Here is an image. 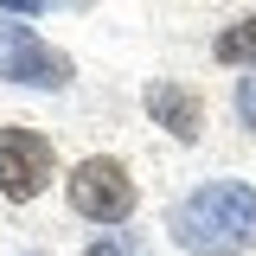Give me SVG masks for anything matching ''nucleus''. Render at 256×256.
I'll list each match as a JSON object with an SVG mask.
<instances>
[{
	"label": "nucleus",
	"mask_w": 256,
	"mask_h": 256,
	"mask_svg": "<svg viewBox=\"0 0 256 256\" xmlns=\"http://www.w3.org/2000/svg\"><path fill=\"white\" fill-rule=\"evenodd\" d=\"M237 122L256 134V70H244V77H237Z\"/></svg>",
	"instance_id": "obj_7"
},
{
	"label": "nucleus",
	"mask_w": 256,
	"mask_h": 256,
	"mask_svg": "<svg viewBox=\"0 0 256 256\" xmlns=\"http://www.w3.org/2000/svg\"><path fill=\"white\" fill-rule=\"evenodd\" d=\"M0 13H13V20H38L45 0H0Z\"/></svg>",
	"instance_id": "obj_8"
},
{
	"label": "nucleus",
	"mask_w": 256,
	"mask_h": 256,
	"mask_svg": "<svg viewBox=\"0 0 256 256\" xmlns=\"http://www.w3.org/2000/svg\"><path fill=\"white\" fill-rule=\"evenodd\" d=\"M32 256H38V250H32Z\"/></svg>",
	"instance_id": "obj_10"
},
{
	"label": "nucleus",
	"mask_w": 256,
	"mask_h": 256,
	"mask_svg": "<svg viewBox=\"0 0 256 256\" xmlns=\"http://www.w3.org/2000/svg\"><path fill=\"white\" fill-rule=\"evenodd\" d=\"M84 256H122V244H116V237H102V244H90Z\"/></svg>",
	"instance_id": "obj_9"
},
{
	"label": "nucleus",
	"mask_w": 256,
	"mask_h": 256,
	"mask_svg": "<svg viewBox=\"0 0 256 256\" xmlns=\"http://www.w3.org/2000/svg\"><path fill=\"white\" fill-rule=\"evenodd\" d=\"M166 230L192 256L256 250V186H244V180H205L198 192H186L166 212Z\"/></svg>",
	"instance_id": "obj_1"
},
{
	"label": "nucleus",
	"mask_w": 256,
	"mask_h": 256,
	"mask_svg": "<svg viewBox=\"0 0 256 256\" xmlns=\"http://www.w3.org/2000/svg\"><path fill=\"white\" fill-rule=\"evenodd\" d=\"M134 173H128L116 154H84L64 180V205L84 224H128L134 218Z\"/></svg>",
	"instance_id": "obj_2"
},
{
	"label": "nucleus",
	"mask_w": 256,
	"mask_h": 256,
	"mask_svg": "<svg viewBox=\"0 0 256 256\" xmlns=\"http://www.w3.org/2000/svg\"><path fill=\"white\" fill-rule=\"evenodd\" d=\"M0 77L20 90H70L77 64H70V52L45 45L32 26H20L13 13H0Z\"/></svg>",
	"instance_id": "obj_4"
},
{
	"label": "nucleus",
	"mask_w": 256,
	"mask_h": 256,
	"mask_svg": "<svg viewBox=\"0 0 256 256\" xmlns=\"http://www.w3.org/2000/svg\"><path fill=\"white\" fill-rule=\"evenodd\" d=\"M141 109L154 116V128H166L173 141H198L205 134V96L180 84V77H154L148 90H141Z\"/></svg>",
	"instance_id": "obj_5"
},
{
	"label": "nucleus",
	"mask_w": 256,
	"mask_h": 256,
	"mask_svg": "<svg viewBox=\"0 0 256 256\" xmlns=\"http://www.w3.org/2000/svg\"><path fill=\"white\" fill-rule=\"evenodd\" d=\"M212 58L230 64V70H256V13L237 20V26H224L218 38H212Z\"/></svg>",
	"instance_id": "obj_6"
},
{
	"label": "nucleus",
	"mask_w": 256,
	"mask_h": 256,
	"mask_svg": "<svg viewBox=\"0 0 256 256\" xmlns=\"http://www.w3.org/2000/svg\"><path fill=\"white\" fill-rule=\"evenodd\" d=\"M58 180V148L45 128L0 122V198L6 205H32L38 192Z\"/></svg>",
	"instance_id": "obj_3"
}]
</instances>
